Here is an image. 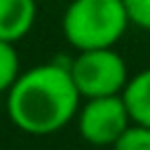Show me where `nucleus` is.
<instances>
[{
	"label": "nucleus",
	"mask_w": 150,
	"mask_h": 150,
	"mask_svg": "<svg viewBox=\"0 0 150 150\" xmlns=\"http://www.w3.org/2000/svg\"><path fill=\"white\" fill-rule=\"evenodd\" d=\"M122 98L127 103L131 122L150 127V68L129 77V82L122 91Z\"/></svg>",
	"instance_id": "423d86ee"
},
{
	"label": "nucleus",
	"mask_w": 150,
	"mask_h": 150,
	"mask_svg": "<svg viewBox=\"0 0 150 150\" xmlns=\"http://www.w3.org/2000/svg\"><path fill=\"white\" fill-rule=\"evenodd\" d=\"M68 68L82 98L117 96L124 91L129 82L127 61L115 47L77 52V56L68 63Z\"/></svg>",
	"instance_id": "7ed1b4c3"
},
{
	"label": "nucleus",
	"mask_w": 150,
	"mask_h": 150,
	"mask_svg": "<svg viewBox=\"0 0 150 150\" xmlns=\"http://www.w3.org/2000/svg\"><path fill=\"white\" fill-rule=\"evenodd\" d=\"M82 94L66 63H38L23 70L7 91V115L16 129L30 136L61 131L77 117Z\"/></svg>",
	"instance_id": "f257e3e1"
},
{
	"label": "nucleus",
	"mask_w": 150,
	"mask_h": 150,
	"mask_svg": "<svg viewBox=\"0 0 150 150\" xmlns=\"http://www.w3.org/2000/svg\"><path fill=\"white\" fill-rule=\"evenodd\" d=\"M131 115L122 94L117 96H96L84 98V105L77 110L80 136L91 145H115V141L131 127Z\"/></svg>",
	"instance_id": "20e7f679"
},
{
	"label": "nucleus",
	"mask_w": 150,
	"mask_h": 150,
	"mask_svg": "<svg viewBox=\"0 0 150 150\" xmlns=\"http://www.w3.org/2000/svg\"><path fill=\"white\" fill-rule=\"evenodd\" d=\"M19 75H21V61L14 42L0 40V94L9 91V87L16 82Z\"/></svg>",
	"instance_id": "0eeeda50"
},
{
	"label": "nucleus",
	"mask_w": 150,
	"mask_h": 150,
	"mask_svg": "<svg viewBox=\"0 0 150 150\" xmlns=\"http://www.w3.org/2000/svg\"><path fill=\"white\" fill-rule=\"evenodd\" d=\"M38 19V0H0V40H23Z\"/></svg>",
	"instance_id": "39448f33"
},
{
	"label": "nucleus",
	"mask_w": 150,
	"mask_h": 150,
	"mask_svg": "<svg viewBox=\"0 0 150 150\" xmlns=\"http://www.w3.org/2000/svg\"><path fill=\"white\" fill-rule=\"evenodd\" d=\"M38 2H42V0H38Z\"/></svg>",
	"instance_id": "9d476101"
},
{
	"label": "nucleus",
	"mask_w": 150,
	"mask_h": 150,
	"mask_svg": "<svg viewBox=\"0 0 150 150\" xmlns=\"http://www.w3.org/2000/svg\"><path fill=\"white\" fill-rule=\"evenodd\" d=\"M112 150H150V127L131 124L112 145Z\"/></svg>",
	"instance_id": "6e6552de"
},
{
	"label": "nucleus",
	"mask_w": 150,
	"mask_h": 150,
	"mask_svg": "<svg viewBox=\"0 0 150 150\" xmlns=\"http://www.w3.org/2000/svg\"><path fill=\"white\" fill-rule=\"evenodd\" d=\"M129 28L122 0H70L61 30L75 52L115 47Z\"/></svg>",
	"instance_id": "f03ea898"
},
{
	"label": "nucleus",
	"mask_w": 150,
	"mask_h": 150,
	"mask_svg": "<svg viewBox=\"0 0 150 150\" xmlns=\"http://www.w3.org/2000/svg\"><path fill=\"white\" fill-rule=\"evenodd\" d=\"M129 26L150 30V0H122Z\"/></svg>",
	"instance_id": "1a4fd4ad"
}]
</instances>
